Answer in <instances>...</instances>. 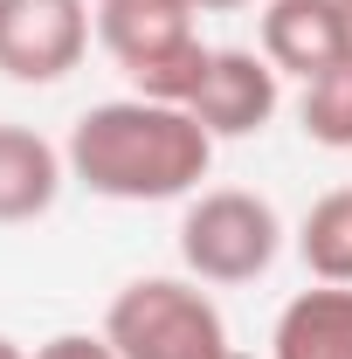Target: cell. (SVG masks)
<instances>
[{"mask_svg": "<svg viewBox=\"0 0 352 359\" xmlns=\"http://www.w3.org/2000/svg\"><path fill=\"white\" fill-rule=\"evenodd\" d=\"M69 173L104 201H180L208 180L215 138L187 104L118 97L69 125Z\"/></svg>", "mask_w": 352, "mask_h": 359, "instance_id": "6da1fadb", "label": "cell"}, {"mask_svg": "<svg viewBox=\"0 0 352 359\" xmlns=\"http://www.w3.org/2000/svg\"><path fill=\"white\" fill-rule=\"evenodd\" d=\"M194 0H97V42L152 104H194L215 48L194 35Z\"/></svg>", "mask_w": 352, "mask_h": 359, "instance_id": "7a4b0ae2", "label": "cell"}, {"mask_svg": "<svg viewBox=\"0 0 352 359\" xmlns=\"http://www.w3.org/2000/svg\"><path fill=\"white\" fill-rule=\"evenodd\" d=\"M104 339L118 359H221L228 353V325L215 297L180 283V276H138L111 297Z\"/></svg>", "mask_w": 352, "mask_h": 359, "instance_id": "3957f363", "label": "cell"}, {"mask_svg": "<svg viewBox=\"0 0 352 359\" xmlns=\"http://www.w3.org/2000/svg\"><path fill=\"white\" fill-rule=\"evenodd\" d=\"M276 242H283L276 208L263 194H242V187L201 194L180 222V256L201 283H256L276 263Z\"/></svg>", "mask_w": 352, "mask_h": 359, "instance_id": "277c9868", "label": "cell"}, {"mask_svg": "<svg viewBox=\"0 0 352 359\" xmlns=\"http://www.w3.org/2000/svg\"><path fill=\"white\" fill-rule=\"evenodd\" d=\"M90 48L83 0H0V76L62 83Z\"/></svg>", "mask_w": 352, "mask_h": 359, "instance_id": "5b68a950", "label": "cell"}, {"mask_svg": "<svg viewBox=\"0 0 352 359\" xmlns=\"http://www.w3.org/2000/svg\"><path fill=\"white\" fill-rule=\"evenodd\" d=\"M263 55L269 69L283 76H325L352 62V28H346V7L339 0H269L263 7Z\"/></svg>", "mask_w": 352, "mask_h": 359, "instance_id": "8992f818", "label": "cell"}, {"mask_svg": "<svg viewBox=\"0 0 352 359\" xmlns=\"http://www.w3.org/2000/svg\"><path fill=\"white\" fill-rule=\"evenodd\" d=\"M187 111L201 118L208 138H249V132H263L269 111H276V69H269V55L215 48V62H208V76H201V90H194Z\"/></svg>", "mask_w": 352, "mask_h": 359, "instance_id": "52a82bcc", "label": "cell"}, {"mask_svg": "<svg viewBox=\"0 0 352 359\" xmlns=\"http://www.w3.org/2000/svg\"><path fill=\"white\" fill-rule=\"evenodd\" d=\"M62 152L48 145L42 132H28V125H0V222H35L55 208V194H62Z\"/></svg>", "mask_w": 352, "mask_h": 359, "instance_id": "ba28073f", "label": "cell"}, {"mask_svg": "<svg viewBox=\"0 0 352 359\" xmlns=\"http://www.w3.org/2000/svg\"><path fill=\"white\" fill-rule=\"evenodd\" d=\"M276 359H352V283L297 290L276 318Z\"/></svg>", "mask_w": 352, "mask_h": 359, "instance_id": "9c48e42d", "label": "cell"}, {"mask_svg": "<svg viewBox=\"0 0 352 359\" xmlns=\"http://www.w3.org/2000/svg\"><path fill=\"white\" fill-rule=\"evenodd\" d=\"M297 249H304V263H311L318 283H352V187L325 194V201L304 215Z\"/></svg>", "mask_w": 352, "mask_h": 359, "instance_id": "30bf717a", "label": "cell"}, {"mask_svg": "<svg viewBox=\"0 0 352 359\" xmlns=\"http://www.w3.org/2000/svg\"><path fill=\"white\" fill-rule=\"evenodd\" d=\"M297 118H304V132L318 138V145L346 152V145H352V62L325 69V76H311V83H304V104H297Z\"/></svg>", "mask_w": 352, "mask_h": 359, "instance_id": "8fae6325", "label": "cell"}, {"mask_svg": "<svg viewBox=\"0 0 352 359\" xmlns=\"http://www.w3.org/2000/svg\"><path fill=\"white\" fill-rule=\"evenodd\" d=\"M35 359H118V353H111L104 332H97V339H90V332H62V339H48Z\"/></svg>", "mask_w": 352, "mask_h": 359, "instance_id": "7c38bea8", "label": "cell"}, {"mask_svg": "<svg viewBox=\"0 0 352 359\" xmlns=\"http://www.w3.org/2000/svg\"><path fill=\"white\" fill-rule=\"evenodd\" d=\"M201 14H228V7H249V0H194Z\"/></svg>", "mask_w": 352, "mask_h": 359, "instance_id": "4fadbf2b", "label": "cell"}, {"mask_svg": "<svg viewBox=\"0 0 352 359\" xmlns=\"http://www.w3.org/2000/svg\"><path fill=\"white\" fill-rule=\"evenodd\" d=\"M0 359H28V353H21V346H14V339H7V332H0Z\"/></svg>", "mask_w": 352, "mask_h": 359, "instance_id": "5bb4252c", "label": "cell"}, {"mask_svg": "<svg viewBox=\"0 0 352 359\" xmlns=\"http://www.w3.org/2000/svg\"><path fill=\"white\" fill-rule=\"evenodd\" d=\"M221 359H256V353H235V346H228V353H221Z\"/></svg>", "mask_w": 352, "mask_h": 359, "instance_id": "9a60e30c", "label": "cell"}, {"mask_svg": "<svg viewBox=\"0 0 352 359\" xmlns=\"http://www.w3.org/2000/svg\"><path fill=\"white\" fill-rule=\"evenodd\" d=\"M339 7H346V28H352V0H339Z\"/></svg>", "mask_w": 352, "mask_h": 359, "instance_id": "2e32d148", "label": "cell"}]
</instances>
